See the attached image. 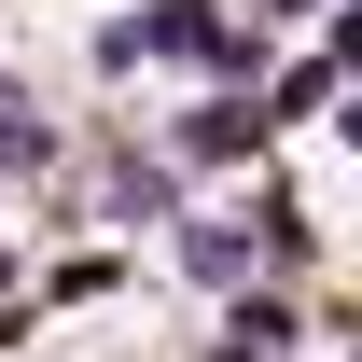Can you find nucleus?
<instances>
[{
  "label": "nucleus",
  "mask_w": 362,
  "mask_h": 362,
  "mask_svg": "<svg viewBox=\"0 0 362 362\" xmlns=\"http://www.w3.org/2000/svg\"><path fill=\"white\" fill-rule=\"evenodd\" d=\"M181 153H195V168H237V153H251V112H195Z\"/></svg>",
  "instance_id": "obj_1"
},
{
  "label": "nucleus",
  "mask_w": 362,
  "mask_h": 362,
  "mask_svg": "<svg viewBox=\"0 0 362 362\" xmlns=\"http://www.w3.org/2000/svg\"><path fill=\"white\" fill-rule=\"evenodd\" d=\"M42 153H56V126H42V112H0V181H14V168H42Z\"/></svg>",
  "instance_id": "obj_2"
},
{
  "label": "nucleus",
  "mask_w": 362,
  "mask_h": 362,
  "mask_svg": "<svg viewBox=\"0 0 362 362\" xmlns=\"http://www.w3.org/2000/svg\"><path fill=\"white\" fill-rule=\"evenodd\" d=\"M181 265H195V279H251V237H237V223H209L195 251H181Z\"/></svg>",
  "instance_id": "obj_3"
}]
</instances>
